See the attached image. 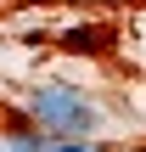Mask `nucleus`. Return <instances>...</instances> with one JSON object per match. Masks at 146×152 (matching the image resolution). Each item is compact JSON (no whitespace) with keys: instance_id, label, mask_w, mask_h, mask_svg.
Segmentation results:
<instances>
[{"instance_id":"nucleus-1","label":"nucleus","mask_w":146,"mask_h":152,"mask_svg":"<svg viewBox=\"0 0 146 152\" xmlns=\"http://www.w3.org/2000/svg\"><path fill=\"white\" fill-rule=\"evenodd\" d=\"M28 118L51 135V141H90L101 130V107L79 90V85H34L28 90Z\"/></svg>"},{"instance_id":"nucleus-2","label":"nucleus","mask_w":146,"mask_h":152,"mask_svg":"<svg viewBox=\"0 0 146 152\" xmlns=\"http://www.w3.org/2000/svg\"><path fill=\"white\" fill-rule=\"evenodd\" d=\"M56 147V141H51V135H39V130H28V135H11V141H6V152H51Z\"/></svg>"},{"instance_id":"nucleus-3","label":"nucleus","mask_w":146,"mask_h":152,"mask_svg":"<svg viewBox=\"0 0 146 152\" xmlns=\"http://www.w3.org/2000/svg\"><path fill=\"white\" fill-rule=\"evenodd\" d=\"M101 39H107L101 28H79V34H68V51H107Z\"/></svg>"},{"instance_id":"nucleus-4","label":"nucleus","mask_w":146,"mask_h":152,"mask_svg":"<svg viewBox=\"0 0 146 152\" xmlns=\"http://www.w3.org/2000/svg\"><path fill=\"white\" fill-rule=\"evenodd\" d=\"M51 152H107V147H96V141H56Z\"/></svg>"},{"instance_id":"nucleus-5","label":"nucleus","mask_w":146,"mask_h":152,"mask_svg":"<svg viewBox=\"0 0 146 152\" xmlns=\"http://www.w3.org/2000/svg\"><path fill=\"white\" fill-rule=\"evenodd\" d=\"M0 152H6V147H0Z\"/></svg>"}]
</instances>
